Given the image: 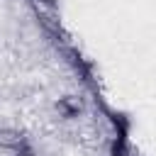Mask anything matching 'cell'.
<instances>
[{"label":"cell","mask_w":156,"mask_h":156,"mask_svg":"<svg viewBox=\"0 0 156 156\" xmlns=\"http://www.w3.org/2000/svg\"><path fill=\"white\" fill-rule=\"evenodd\" d=\"M83 110V100L78 95H61L56 102H54V112L61 117V119H73L78 117Z\"/></svg>","instance_id":"6da1fadb"},{"label":"cell","mask_w":156,"mask_h":156,"mask_svg":"<svg viewBox=\"0 0 156 156\" xmlns=\"http://www.w3.org/2000/svg\"><path fill=\"white\" fill-rule=\"evenodd\" d=\"M27 146V139L20 129H12V127H2L0 129V149H12V151H20Z\"/></svg>","instance_id":"7a4b0ae2"},{"label":"cell","mask_w":156,"mask_h":156,"mask_svg":"<svg viewBox=\"0 0 156 156\" xmlns=\"http://www.w3.org/2000/svg\"><path fill=\"white\" fill-rule=\"evenodd\" d=\"M78 141H80L83 146H88V149H95V146L100 144V132H98L95 127H85V129L78 134Z\"/></svg>","instance_id":"3957f363"}]
</instances>
